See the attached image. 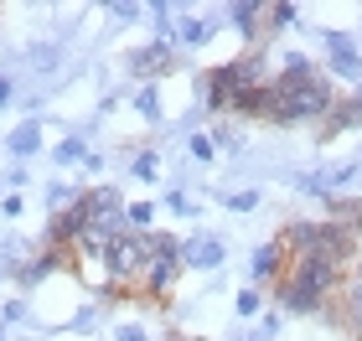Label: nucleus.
Masks as SVG:
<instances>
[{
  "label": "nucleus",
  "instance_id": "1",
  "mask_svg": "<svg viewBox=\"0 0 362 341\" xmlns=\"http://www.w3.org/2000/svg\"><path fill=\"white\" fill-rule=\"evenodd\" d=\"M337 109V88H332V78L316 73V78H305V83H269V124L279 129H290V124H321L326 114Z\"/></svg>",
  "mask_w": 362,
  "mask_h": 341
},
{
  "label": "nucleus",
  "instance_id": "2",
  "mask_svg": "<svg viewBox=\"0 0 362 341\" xmlns=\"http://www.w3.org/2000/svg\"><path fill=\"white\" fill-rule=\"evenodd\" d=\"M326 42V78H341V83H357L362 88V52H357V37L352 31H321Z\"/></svg>",
  "mask_w": 362,
  "mask_h": 341
},
{
  "label": "nucleus",
  "instance_id": "3",
  "mask_svg": "<svg viewBox=\"0 0 362 341\" xmlns=\"http://www.w3.org/2000/svg\"><path fill=\"white\" fill-rule=\"evenodd\" d=\"M285 269H290V249H285L279 238L259 243V249L249 253V285H254V289H274L279 280H285Z\"/></svg>",
  "mask_w": 362,
  "mask_h": 341
},
{
  "label": "nucleus",
  "instance_id": "4",
  "mask_svg": "<svg viewBox=\"0 0 362 341\" xmlns=\"http://www.w3.org/2000/svg\"><path fill=\"white\" fill-rule=\"evenodd\" d=\"M124 68H129V78H140V83H156V78H166L176 68V47H166V42L135 47V52L124 57Z\"/></svg>",
  "mask_w": 362,
  "mask_h": 341
},
{
  "label": "nucleus",
  "instance_id": "5",
  "mask_svg": "<svg viewBox=\"0 0 362 341\" xmlns=\"http://www.w3.org/2000/svg\"><path fill=\"white\" fill-rule=\"evenodd\" d=\"M223 258H228V249H223V238H212V233H192L181 243V264L197 269V274H218Z\"/></svg>",
  "mask_w": 362,
  "mask_h": 341
},
{
  "label": "nucleus",
  "instance_id": "6",
  "mask_svg": "<svg viewBox=\"0 0 362 341\" xmlns=\"http://www.w3.org/2000/svg\"><path fill=\"white\" fill-rule=\"evenodd\" d=\"M264 0H233L228 6V21H233V31L243 42H254V47H264Z\"/></svg>",
  "mask_w": 362,
  "mask_h": 341
},
{
  "label": "nucleus",
  "instance_id": "7",
  "mask_svg": "<svg viewBox=\"0 0 362 341\" xmlns=\"http://www.w3.org/2000/svg\"><path fill=\"white\" fill-rule=\"evenodd\" d=\"M316 129H321V140H337V135H347V129H362V88L352 99H337V109L326 114Z\"/></svg>",
  "mask_w": 362,
  "mask_h": 341
},
{
  "label": "nucleus",
  "instance_id": "8",
  "mask_svg": "<svg viewBox=\"0 0 362 341\" xmlns=\"http://www.w3.org/2000/svg\"><path fill=\"white\" fill-rule=\"evenodd\" d=\"M42 150V119H21L6 135V155H16V160H26V155H37Z\"/></svg>",
  "mask_w": 362,
  "mask_h": 341
},
{
  "label": "nucleus",
  "instance_id": "9",
  "mask_svg": "<svg viewBox=\"0 0 362 341\" xmlns=\"http://www.w3.org/2000/svg\"><path fill=\"white\" fill-rule=\"evenodd\" d=\"M212 31H218V21H207V16H181V21H176V37L187 47H202Z\"/></svg>",
  "mask_w": 362,
  "mask_h": 341
},
{
  "label": "nucleus",
  "instance_id": "10",
  "mask_svg": "<svg viewBox=\"0 0 362 341\" xmlns=\"http://www.w3.org/2000/svg\"><path fill=\"white\" fill-rule=\"evenodd\" d=\"M326 207H332V222H341V227H352V233H362V202H357V197H332Z\"/></svg>",
  "mask_w": 362,
  "mask_h": 341
},
{
  "label": "nucleus",
  "instance_id": "11",
  "mask_svg": "<svg viewBox=\"0 0 362 341\" xmlns=\"http://www.w3.org/2000/svg\"><path fill=\"white\" fill-rule=\"evenodd\" d=\"M290 26H300V6H285V0H279V6L264 11V31H290Z\"/></svg>",
  "mask_w": 362,
  "mask_h": 341
},
{
  "label": "nucleus",
  "instance_id": "12",
  "mask_svg": "<svg viewBox=\"0 0 362 341\" xmlns=\"http://www.w3.org/2000/svg\"><path fill=\"white\" fill-rule=\"evenodd\" d=\"M135 114L145 124H160V93H156V83H140V93H135Z\"/></svg>",
  "mask_w": 362,
  "mask_h": 341
},
{
  "label": "nucleus",
  "instance_id": "13",
  "mask_svg": "<svg viewBox=\"0 0 362 341\" xmlns=\"http://www.w3.org/2000/svg\"><path fill=\"white\" fill-rule=\"evenodd\" d=\"M124 217H129V233H151V222H156V202H129V207H124Z\"/></svg>",
  "mask_w": 362,
  "mask_h": 341
},
{
  "label": "nucleus",
  "instance_id": "14",
  "mask_svg": "<svg viewBox=\"0 0 362 341\" xmlns=\"http://www.w3.org/2000/svg\"><path fill=\"white\" fill-rule=\"evenodd\" d=\"M233 311H238L243 321H254L259 311H264V289H254V285H243V289H238V300H233Z\"/></svg>",
  "mask_w": 362,
  "mask_h": 341
},
{
  "label": "nucleus",
  "instance_id": "15",
  "mask_svg": "<svg viewBox=\"0 0 362 341\" xmlns=\"http://www.w3.org/2000/svg\"><path fill=\"white\" fill-rule=\"evenodd\" d=\"M52 155H57V166H78V160H88L93 150H83V140H62Z\"/></svg>",
  "mask_w": 362,
  "mask_h": 341
},
{
  "label": "nucleus",
  "instance_id": "16",
  "mask_svg": "<svg viewBox=\"0 0 362 341\" xmlns=\"http://www.w3.org/2000/svg\"><path fill=\"white\" fill-rule=\"evenodd\" d=\"M129 171H135L140 181H156V171H160V160H156V150H140L135 160H129Z\"/></svg>",
  "mask_w": 362,
  "mask_h": 341
},
{
  "label": "nucleus",
  "instance_id": "17",
  "mask_svg": "<svg viewBox=\"0 0 362 341\" xmlns=\"http://www.w3.org/2000/svg\"><path fill=\"white\" fill-rule=\"evenodd\" d=\"M26 316H31L26 300H6V305H0V326H21Z\"/></svg>",
  "mask_w": 362,
  "mask_h": 341
},
{
  "label": "nucleus",
  "instance_id": "18",
  "mask_svg": "<svg viewBox=\"0 0 362 341\" xmlns=\"http://www.w3.org/2000/svg\"><path fill=\"white\" fill-rule=\"evenodd\" d=\"M223 207H233V213H254V207H259V186L254 191H228Z\"/></svg>",
  "mask_w": 362,
  "mask_h": 341
},
{
  "label": "nucleus",
  "instance_id": "19",
  "mask_svg": "<svg viewBox=\"0 0 362 341\" xmlns=\"http://www.w3.org/2000/svg\"><path fill=\"white\" fill-rule=\"evenodd\" d=\"M187 145H192V160H202V166H207L212 155H218V140H212V135H192Z\"/></svg>",
  "mask_w": 362,
  "mask_h": 341
},
{
  "label": "nucleus",
  "instance_id": "20",
  "mask_svg": "<svg viewBox=\"0 0 362 341\" xmlns=\"http://www.w3.org/2000/svg\"><path fill=\"white\" fill-rule=\"evenodd\" d=\"M114 341H151V331H145L140 321H119V326H114Z\"/></svg>",
  "mask_w": 362,
  "mask_h": 341
},
{
  "label": "nucleus",
  "instance_id": "21",
  "mask_svg": "<svg viewBox=\"0 0 362 341\" xmlns=\"http://www.w3.org/2000/svg\"><path fill=\"white\" fill-rule=\"evenodd\" d=\"M109 16L114 21H140V6L135 0H109Z\"/></svg>",
  "mask_w": 362,
  "mask_h": 341
},
{
  "label": "nucleus",
  "instance_id": "22",
  "mask_svg": "<svg viewBox=\"0 0 362 341\" xmlns=\"http://www.w3.org/2000/svg\"><path fill=\"white\" fill-rule=\"evenodd\" d=\"M31 62H37L42 73H52V68H57V47H42V42H37V47H31Z\"/></svg>",
  "mask_w": 362,
  "mask_h": 341
},
{
  "label": "nucleus",
  "instance_id": "23",
  "mask_svg": "<svg viewBox=\"0 0 362 341\" xmlns=\"http://www.w3.org/2000/svg\"><path fill=\"white\" fill-rule=\"evenodd\" d=\"M166 207H171V213H197V207H192V197H187V191H166Z\"/></svg>",
  "mask_w": 362,
  "mask_h": 341
},
{
  "label": "nucleus",
  "instance_id": "24",
  "mask_svg": "<svg viewBox=\"0 0 362 341\" xmlns=\"http://www.w3.org/2000/svg\"><path fill=\"white\" fill-rule=\"evenodd\" d=\"M11 99H16V83H11V78H6V73H0V109H6Z\"/></svg>",
  "mask_w": 362,
  "mask_h": 341
},
{
  "label": "nucleus",
  "instance_id": "25",
  "mask_svg": "<svg viewBox=\"0 0 362 341\" xmlns=\"http://www.w3.org/2000/svg\"><path fill=\"white\" fill-rule=\"evenodd\" d=\"M0 213H6V217H21V197H16V191H11V197L0 202Z\"/></svg>",
  "mask_w": 362,
  "mask_h": 341
},
{
  "label": "nucleus",
  "instance_id": "26",
  "mask_svg": "<svg viewBox=\"0 0 362 341\" xmlns=\"http://www.w3.org/2000/svg\"><path fill=\"white\" fill-rule=\"evenodd\" d=\"M352 274H357V280H362V264H357V269H352Z\"/></svg>",
  "mask_w": 362,
  "mask_h": 341
}]
</instances>
